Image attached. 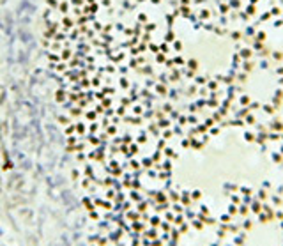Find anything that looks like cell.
<instances>
[{"mask_svg": "<svg viewBox=\"0 0 283 246\" xmlns=\"http://www.w3.org/2000/svg\"><path fill=\"white\" fill-rule=\"evenodd\" d=\"M78 177H80V170H73V172H71V179H73V181H76Z\"/></svg>", "mask_w": 283, "mask_h": 246, "instance_id": "obj_1", "label": "cell"}]
</instances>
